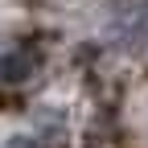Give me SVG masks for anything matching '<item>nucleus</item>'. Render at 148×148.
Instances as JSON below:
<instances>
[{
	"label": "nucleus",
	"instance_id": "2",
	"mask_svg": "<svg viewBox=\"0 0 148 148\" xmlns=\"http://www.w3.org/2000/svg\"><path fill=\"white\" fill-rule=\"evenodd\" d=\"M4 148H33V140H21V136H16V140H8Z\"/></svg>",
	"mask_w": 148,
	"mask_h": 148
},
{
	"label": "nucleus",
	"instance_id": "1",
	"mask_svg": "<svg viewBox=\"0 0 148 148\" xmlns=\"http://www.w3.org/2000/svg\"><path fill=\"white\" fill-rule=\"evenodd\" d=\"M37 70V53L29 45H8L0 49V82H25Z\"/></svg>",
	"mask_w": 148,
	"mask_h": 148
}]
</instances>
